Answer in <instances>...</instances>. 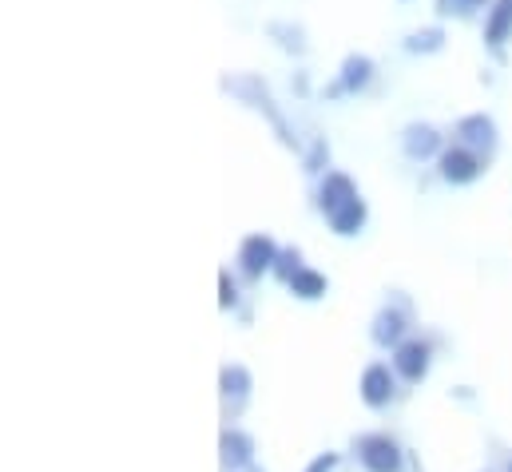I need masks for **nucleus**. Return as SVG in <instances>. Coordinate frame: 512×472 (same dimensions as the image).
Wrapping results in <instances>:
<instances>
[{
  "label": "nucleus",
  "mask_w": 512,
  "mask_h": 472,
  "mask_svg": "<svg viewBox=\"0 0 512 472\" xmlns=\"http://www.w3.org/2000/svg\"><path fill=\"white\" fill-rule=\"evenodd\" d=\"M247 472H262V469H247Z\"/></svg>",
  "instance_id": "nucleus-23"
},
{
  "label": "nucleus",
  "mask_w": 512,
  "mask_h": 472,
  "mask_svg": "<svg viewBox=\"0 0 512 472\" xmlns=\"http://www.w3.org/2000/svg\"><path fill=\"white\" fill-rule=\"evenodd\" d=\"M219 461H223L227 472L255 469V441H251V433H243V429H223V437H219Z\"/></svg>",
  "instance_id": "nucleus-10"
},
{
  "label": "nucleus",
  "mask_w": 512,
  "mask_h": 472,
  "mask_svg": "<svg viewBox=\"0 0 512 472\" xmlns=\"http://www.w3.org/2000/svg\"><path fill=\"white\" fill-rule=\"evenodd\" d=\"M370 80H374V60L362 56V52H350V56L342 60V76H338V84H334L330 92H334V96H358V92L370 88Z\"/></svg>",
  "instance_id": "nucleus-12"
},
{
  "label": "nucleus",
  "mask_w": 512,
  "mask_h": 472,
  "mask_svg": "<svg viewBox=\"0 0 512 472\" xmlns=\"http://www.w3.org/2000/svg\"><path fill=\"white\" fill-rule=\"evenodd\" d=\"M457 139H461V147H469L473 155H481V159H493V151H497V123L493 116H485V112H477V116H465L457 123Z\"/></svg>",
  "instance_id": "nucleus-5"
},
{
  "label": "nucleus",
  "mask_w": 512,
  "mask_h": 472,
  "mask_svg": "<svg viewBox=\"0 0 512 472\" xmlns=\"http://www.w3.org/2000/svg\"><path fill=\"white\" fill-rule=\"evenodd\" d=\"M401 151L413 159V163H425V159H441V131L433 123H409L401 131Z\"/></svg>",
  "instance_id": "nucleus-11"
},
{
  "label": "nucleus",
  "mask_w": 512,
  "mask_h": 472,
  "mask_svg": "<svg viewBox=\"0 0 512 472\" xmlns=\"http://www.w3.org/2000/svg\"><path fill=\"white\" fill-rule=\"evenodd\" d=\"M405 330H409L405 314L393 310V306H385V310H378V318H374V326H370V338H374V346H382V350H397V346L405 342Z\"/></svg>",
  "instance_id": "nucleus-13"
},
{
  "label": "nucleus",
  "mask_w": 512,
  "mask_h": 472,
  "mask_svg": "<svg viewBox=\"0 0 512 472\" xmlns=\"http://www.w3.org/2000/svg\"><path fill=\"white\" fill-rule=\"evenodd\" d=\"M358 393H362V401H366L370 409H385V405L393 401V393H397V373H393L385 361L366 365V369H362V381H358Z\"/></svg>",
  "instance_id": "nucleus-6"
},
{
  "label": "nucleus",
  "mask_w": 512,
  "mask_h": 472,
  "mask_svg": "<svg viewBox=\"0 0 512 472\" xmlns=\"http://www.w3.org/2000/svg\"><path fill=\"white\" fill-rule=\"evenodd\" d=\"M509 472H512V461H509Z\"/></svg>",
  "instance_id": "nucleus-24"
},
{
  "label": "nucleus",
  "mask_w": 512,
  "mask_h": 472,
  "mask_svg": "<svg viewBox=\"0 0 512 472\" xmlns=\"http://www.w3.org/2000/svg\"><path fill=\"white\" fill-rule=\"evenodd\" d=\"M338 461H342L338 453H322V457H314V461H310L302 472H334V469H338Z\"/></svg>",
  "instance_id": "nucleus-22"
},
{
  "label": "nucleus",
  "mask_w": 512,
  "mask_h": 472,
  "mask_svg": "<svg viewBox=\"0 0 512 472\" xmlns=\"http://www.w3.org/2000/svg\"><path fill=\"white\" fill-rule=\"evenodd\" d=\"M477 8H485V0H437V12L441 16H457V20L473 16Z\"/></svg>",
  "instance_id": "nucleus-19"
},
{
  "label": "nucleus",
  "mask_w": 512,
  "mask_h": 472,
  "mask_svg": "<svg viewBox=\"0 0 512 472\" xmlns=\"http://www.w3.org/2000/svg\"><path fill=\"white\" fill-rule=\"evenodd\" d=\"M219 306H223V310H235V306H239V286H235V278H231L227 270L219 274Z\"/></svg>",
  "instance_id": "nucleus-20"
},
{
  "label": "nucleus",
  "mask_w": 512,
  "mask_h": 472,
  "mask_svg": "<svg viewBox=\"0 0 512 472\" xmlns=\"http://www.w3.org/2000/svg\"><path fill=\"white\" fill-rule=\"evenodd\" d=\"M298 270H302V250H298V246L282 250V254H278V262H274V274H278L282 282H290Z\"/></svg>",
  "instance_id": "nucleus-18"
},
{
  "label": "nucleus",
  "mask_w": 512,
  "mask_h": 472,
  "mask_svg": "<svg viewBox=\"0 0 512 472\" xmlns=\"http://www.w3.org/2000/svg\"><path fill=\"white\" fill-rule=\"evenodd\" d=\"M223 92L239 96L243 104H251L255 112H262V116L270 119V127H274V135L282 139V147H298V139H294L290 123H286L282 112L274 108V96H270V88H266L258 76H227V80H223Z\"/></svg>",
  "instance_id": "nucleus-1"
},
{
  "label": "nucleus",
  "mask_w": 512,
  "mask_h": 472,
  "mask_svg": "<svg viewBox=\"0 0 512 472\" xmlns=\"http://www.w3.org/2000/svg\"><path fill=\"white\" fill-rule=\"evenodd\" d=\"M441 167V179L449 183V187H469V183H477L481 175H485V159L481 155H473L469 147H461V143H453L449 151H441V159H437Z\"/></svg>",
  "instance_id": "nucleus-3"
},
{
  "label": "nucleus",
  "mask_w": 512,
  "mask_h": 472,
  "mask_svg": "<svg viewBox=\"0 0 512 472\" xmlns=\"http://www.w3.org/2000/svg\"><path fill=\"white\" fill-rule=\"evenodd\" d=\"M429 365H433L429 342H401V346L393 350V373H397L401 381H409V385L425 381V377H429Z\"/></svg>",
  "instance_id": "nucleus-8"
},
{
  "label": "nucleus",
  "mask_w": 512,
  "mask_h": 472,
  "mask_svg": "<svg viewBox=\"0 0 512 472\" xmlns=\"http://www.w3.org/2000/svg\"><path fill=\"white\" fill-rule=\"evenodd\" d=\"M278 254H282V250L274 246V238L270 235H247L243 238V246H239V270H243L247 278H262V274L274 270Z\"/></svg>",
  "instance_id": "nucleus-7"
},
{
  "label": "nucleus",
  "mask_w": 512,
  "mask_h": 472,
  "mask_svg": "<svg viewBox=\"0 0 512 472\" xmlns=\"http://www.w3.org/2000/svg\"><path fill=\"white\" fill-rule=\"evenodd\" d=\"M366 219H370V207H366V199H354L350 207H342V211L330 219V231H334L338 238H354V235H362Z\"/></svg>",
  "instance_id": "nucleus-15"
},
{
  "label": "nucleus",
  "mask_w": 512,
  "mask_h": 472,
  "mask_svg": "<svg viewBox=\"0 0 512 472\" xmlns=\"http://www.w3.org/2000/svg\"><path fill=\"white\" fill-rule=\"evenodd\" d=\"M326 159H330V147L318 139V143H314V151L306 155V171H322V163H326Z\"/></svg>",
  "instance_id": "nucleus-21"
},
{
  "label": "nucleus",
  "mask_w": 512,
  "mask_h": 472,
  "mask_svg": "<svg viewBox=\"0 0 512 472\" xmlns=\"http://www.w3.org/2000/svg\"><path fill=\"white\" fill-rule=\"evenodd\" d=\"M441 48H445V32H441V28H421V32H413V36L405 40V52H413V56H417V52L429 56V52H441Z\"/></svg>",
  "instance_id": "nucleus-17"
},
{
  "label": "nucleus",
  "mask_w": 512,
  "mask_h": 472,
  "mask_svg": "<svg viewBox=\"0 0 512 472\" xmlns=\"http://www.w3.org/2000/svg\"><path fill=\"white\" fill-rule=\"evenodd\" d=\"M512 36V0H497L489 8V20H485V44L493 52H501Z\"/></svg>",
  "instance_id": "nucleus-14"
},
{
  "label": "nucleus",
  "mask_w": 512,
  "mask_h": 472,
  "mask_svg": "<svg viewBox=\"0 0 512 472\" xmlns=\"http://www.w3.org/2000/svg\"><path fill=\"white\" fill-rule=\"evenodd\" d=\"M354 453H358L366 472H401V465H405L401 445L393 437H385V433H362L354 441Z\"/></svg>",
  "instance_id": "nucleus-2"
},
{
  "label": "nucleus",
  "mask_w": 512,
  "mask_h": 472,
  "mask_svg": "<svg viewBox=\"0 0 512 472\" xmlns=\"http://www.w3.org/2000/svg\"><path fill=\"white\" fill-rule=\"evenodd\" d=\"M286 286H290V294L302 298V302H318V298H326V290H330L326 274H318V270H310V266H302Z\"/></svg>",
  "instance_id": "nucleus-16"
},
{
  "label": "nucleus",
  "mask_w": 512,
  "mask_h": 472,
  "mask_svg": "<svg viewBox=\"0 0 512 472\" xmlns=\"http://www.w3.org/2000/svg\"><path fill=\"white\" fill-rule=\"evenodd\" d=\"M251 389H255V377H251L247 365H223V373H219V397H223L227 417H239L247 409Z\"/></svg>",
  "instance_id": "nucleus-4"
},
{
  "label": "nucleus",
  "mask_w": 512,
  "mask_h": 472,
  "mask_svg": "<svg viewBox=\"0 0 512 472\" xmlns=\"http://www.w3.org/2000/svg\"><path fill=\"white\" fill-rule=\"evenodd\" d=\"M354 199H362L358 187H354V179L342 175V171H326V179H322V187H318V211H322L326 219H334V215H338L342 207H350Z\"/></svg>",
  "instance_id": "nucleus-9"
}]
</instances>
